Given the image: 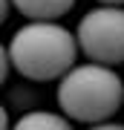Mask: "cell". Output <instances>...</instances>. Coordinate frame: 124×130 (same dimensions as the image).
Returning a JSON list of instances; mask_svg holds the SVG:
<instances>
[{
    "label": "cell",
    "instance_id": "obj_1",
    "mask_svg": "<svg viewBox=\"0 0 124 130\" xmlns=\"http://www.w3.org/2000/svg\"><path fill=\"white\" fill-rule=\"evenodd\" d=\"M78 49V35L58 20H29L6 43L12 67L29 81H61L75 67Z\"/></svg>",
    "mask_w": 124,
    "mask_h": 130
},
{
    "label": "cell",
    "instance_id": "obj_2",
    "mask_svg": "<svg viewBox=\"0 0 124 130\" xmlns=\"http://www.w3.org/2000/svg\"><path fill=\"white\" fill-rule=\"evenodd\" d=\"M58 107L64 116L84 124L110 121L124 107V81L110 64H75L58 81Z\"/></svg>",
    "mask_w": 124,
    "mask_h": 130
},
{
    "label": "cell",
    "instance_id": "obj_3",
    "mask_svg": "<svg viewBox=\"0 0 124 130\" xmlns=\"http://www.w3.org/2000/svg\"><path fill=\"white\" fill-rule=\"evenodd\" d=\"M78 46L90 61L118 67L124 64V6H107L90 9L78 20Z\"/></svg>",
    "mask_w": 124,
    "mask_h": 130
},
{
    "label": "cell",
    "instance_id": "obj_4",
    "mask_svg": "<svg viewBox=\"0 0 124 130\" xmlns=\"http://www.w3.org/2000/svg\"><path fill=\"white\" fill-rule=\"evenodd\" d=\"M12 3L29 20H58L75 6V0H12Z\"/></svg>",
    "mask_w": 124,
    "mask_h": 130
},
{
    "label": "cell",
    "instance_id": "obj_5",
    "mask_svg": "<svg viewBox=\"0 0 124 130\" xmlns=\"http://www.w3.org/2000/svg\"><path fill=\"white\" fill-rule=\"evenodd\" d=\"M69 116L64 113H49V110H32L12 124V130H72Z\"/></svg>",
    "mask_w": 124,
    "mask_h": 130
},
{
    "label": "cell",
    "instance_id": "obj_6",
    "mask_svg": "<svg viewBox=\"0 0 124 130\" xmlns=\"http://www.w3.org/2000/svg\"><path fill=\"white\" fill-rule=\"evenodd\" d=\"M87 130H124V124H115V121H98V124H90Z\"/></svg>",
    "mask_w": 124,
    "mask_h": 130
},
{
    "label": "cell",
    "instance_id": "obj_7",
    "mask_svg": "<svg viewBox=\"0 0 124 130\" xmlns=\"http://www.w3.org/2000/svg\"><path fill=\"white\" fill-rule=\"evenodd\" d=\"M98 3H107V6H124V0H98Z\"/></svg>",
    "mask_w": 124,
    "mask_h": 130
}]
</instances>
